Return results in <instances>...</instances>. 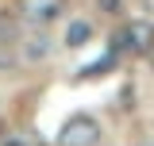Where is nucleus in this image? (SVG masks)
<instances>
[{
	"label": "nucleus",
	"mask_w": 154,
	"mask_h": 146,
	"mask_svg": "<svg viewBox=\"0 0 154 146\" xmlns=\"http://www.w3.org/2000/svg\"><path fill=\"white\" fill-rule=\"evenodd\" d=\"M58 146H100V127L93 115H73L58 131Z\"/></svg>",
	"instance_id": "1"
},
{
	"label": "nucleus",
	"mask_w": 154,
	"mask_h": 146,
	"mask_svg": "<svg viewBox=\"0 0 154 146\" xmlns=\"http://www.w3.org/2000/svg\"><path fill=\"white\" fill-rule=\"evenodd\" d=\"M116 46L112 50H127V54H146L154 46V23H146V19H131L123 31H119V38H112Z\"/></svg>",
	"instance_id": "2"
},
{
	"label": "nucleus",
	"mask_w": 154,
	"mask_h": 146,
	"mask_svg": "<svg viewBox=\"0 0 154 146\" xmlns=\"http://www.w3.org/2000/svg\"><path fill=\"white\" fill-rule=\"evenodd\" d=\"M19 12H23L27 23L46 27V23H54L62 16V0H19Z\"/></svg>",
	"instance_id": "3"
},
{
	"label": "nucleus",
	"mask_w": 154,
	"mask_h": 146,
	"mask_svg": "<svg viewBox=\"0 0 154 146\" xmlns=\"http://www.w3.org/2000/svg\"><path fill=\"white\" fill-rule=\"evenodd\" d=\"M89 35H93V27L85 19H77V23H69V31H66V46H85Z\"/></svg>",
	"instance_id": "4"
},
{
	"label": "nucleus",
	"mask_w": 154,
	"mask_h": 146,
	"mask_svg": "<svg viewBox=\"0 0 154 146\" xmlns=\"http://www.w3.org/2000/svg\"><path fill=\"white\" fill-rule=\"evenodd\" d=\"M0 146H31V138H27V135H19V131H12V135H4V138H0Z\"/></svg>",
	"instance_id": "5"
},
{
	"label": "nucleus",
	"mask_w": 154,
	"mask_h": 146,
	"mask_svg": "<svg viewBox=\"0 0 154 146\" xmlns=\"http://www.w3.org/2000/svg\"><path fill=\"white\" fill-rule=\"evenodd\" d=\"M119 8V0H100V12H116Z\"/></svg>",
	"instance_id": "6"
},
{
	"label": "nucleus",
	"mask_w": 154,
	"mask_h": 146,
	"mask_svg": "<svg viewBox=\"0 0 154 146\" xmlns=\"http://www.w3.org/2000/svg\"><path fill=\"white\" fill-rule=\"evenodd\" d=\"M4 65H12V54H8V50L0 46V69H4Z\"/></svg>",
	"instance_id": "7"
}]
</instances>
